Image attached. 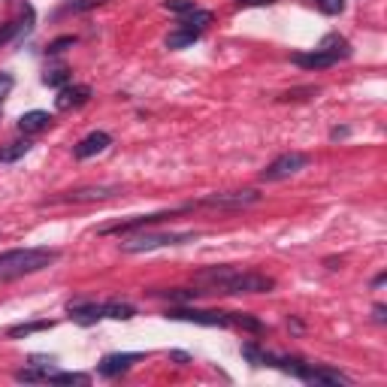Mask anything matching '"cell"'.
Returning a JSON list of instances; mask_svg holds the SVG:
<instances>
[{
	"instance_id": "4fadbf2b",
	"label": "cell",
	"mask_w": 387,
	"mask_h": 387,
	"mask_svg": "<svg viewBox=\"0 0 387 387\" xmlns=\"http://www.w3.org/2000/svg\"><path fill=\"white\" fill-rule=\"evenodd\" d=\"M294 64L302 67V70H327V67L339 64L333 55H327V52L321 49H312V52H300V55H294Z\"/></svg>"
},
{
	"instance_id": "8992f818",
	"label": "cell",
	"mask_w": 387,
	"mask_h": 387,
	"mask_svg": "<svg viewBox=\"0 0 387 387\" xmlns=\"http://www.w3.org/2000/svg\"><path fill=\"white\" fill-rule=\"evenodd\" d=\"M166 318H176V321H191L200 327H233V312H212V309H170Z\"/></svg>"
},
{
	"instance_id": "6da1fadb",
	"label": "cell",
	"mask_w": 387,
	"mask_h": 387,
	"mask_svg": "<svg viewBox=\"0 0 387 387\" xmlns=\"http://www.w3.org/2000/svg\"><path fill=\"white\" fill-rule=\"evenodd\" d=\"M197 285H203V294H269L276 282L263 272L236 269V267H209L194 276Z\"/></svg>"
},
{
	"instance_id": "e575fe53",
	"label": "cell",
	"mask_w": 387,
	"mask_h": 387,
	"mask_svg": "<svg viewBox=\"0 0 387 387\" xmlns=\"http://www.w3.org/2000/svg\"><path fill=\"white\" fill-rule=\"evenodd\" d=\"M170 357H173V360H176V363H179V366H188V363H191V357H188V354H185V351H173V354H170Z\"/></svg>"
},
{
	"instance_id": "7a4b0ae2",
	"label": "cell",
	"mask_w": 387,
	"mask_h": 387,
	"mask_svg": "<svg viewBox=\"0 0 387 387\" xmlns=\"http://www.w3.org/2000/svg\"><path fill=\"white\" fill-rule=\"evenodd\" d=\"M58 261L55 248H10L0 254V282H12V278L30 276Z\"/></svg>"
},
{
	"instance_id": "52a82bcc",
	"label": "cell",
	"mask_w": 387,
	"mask_h": 387,
	"mask_svg": "<svg viewBox=\"0 0 387 387\" xmlns=\"http://www.w3.org/2000/svg\"><path fill=\"white\" fill-rule=\"evenodd\" d=\"M261 200L257 191H224V194H209L203 197L200 203L194 206H206V209H245V206H254Z\"/></svg>"
},
{
	"instance_id": "83f0119b",
	"label": "cell",
	"mask_w": 387,
	"mask_h": 387,
	"mask_svg": "<svg viewBox=\"0 0 387 387\" xmlns=\"http://www.w3.org/2000/svg\"><path fill=\"white\" fill-rule=\"evenodd\" d=\"M164 10L176 12L179 19H181V15H188L191 10H197V3H194V0H164Z\"/></svg>"
},
{
	"instance_id": "603a6c76",
	"label": "cell",
	"mask_w": 387,
	"mask_h": 387,
	"mask_svg": "<svg viewBox=\"0 0 387 387\" xmlns=\"http://www.w3.org/2000/svg\"><path fill=\"white\" fill-rule=\"evenodd\" d=\"M67 82H70V70H67V67L45 70V76H43V85H49V88H64Z\"/></svg>"
},
{
	"instance_id": "74e56055",
	"label": "cell",
	"mask_w": 387,
	"mask_h": 387,
	"mask_svg": "<svg viewBox=\"0 0 387 387\" xmlns=\"http://www.w3.org/2000/svg\"><path fill=\"white\" fill-rule=\"evenodd\" d=\"M384 278H387L384 272H382V276H375V278H373V287H382V285H384Z\"/></svg>"
},
{
	"instance_id": "9c48e42d",
	"label": "cell",
	"mask_w": 387,
	"mask_h": 387,
	"mask_svg": "<svg viewBox=\"0 0 387 387\" xmlns=\"http://www.w3.org/2000/svg\"><path fill=\"white\" fill-rule=\"evenodd\" d=\"M136 360H142V354H136V351L133 354L131 351L127 354H106V357L97 363V373H100L103 378H118L121 373H127Z\"/></svg>"
},
{
	"instance_id": "836d02e7",
	"label": "cell",
	"mask_w": 387,
	"mask_h": 387,
	"mask_svg": "<svg viewBox=\"0 0 387 387\" xmlns=\"http://www.w3.org/2000/svg\"><path fill=\"white\" fill-rule=\"evenodd\" d=\"M269 3H276V0H236L239 10H248V6H269Z\"/></svg>"
},
{
	"instance_id": "3957f363",
	"label": "cell",
	"mask_w": 387,
	"mask_h": 387,
	"mask_svg": "<svg viewBox=\"0 0 387 387\" xmlns=\"http://www.w3.org/2000/svg\"><path fill=\"white\" fill-rule=\"evenodd\" d=\"M200 233L197 230H170V233H148V230H136V233H127L121 239V252L127 254H142V252H155V248H164V245H185V242H194Z\"/></svg>"
},
{
	"instance_id": "d4e9b609",
	"label": "cell",
	"mask_w": 387,
	"mask_h": 387,
	"mask_svg": "<svg viewBox=\"0 0 387 387\" xmlns=\"http://www.w3.org/2000/svg\"><path fill=\"white\" fill-rule=\"evenodd\" d=\"M233 327H239V330H248V333H263V324L257 321V318L245 315V312H233Z\"/></svg>"
},
{
	"instance_id": "44dd1931",
	"label": "cell",
	"mask_w": 387,
	"mask_h": 387,
	"mask_svg": "<svg viewBox=\"0 0 387 387\" xmlns=\"http://www.w3.org/2000/svg\"><path fill=\"white\" fill-rule=\"evenodd\" d=\"M43 330H52V321L15 324V327H10V339H21V336H30V333H43Z\"/></svg>"
},
{
	"instance_id": "5bb4252c",
	"label": "cell",
	"mask_w": 387,
	"mask_h": 387,
	"mask_svg": "<svg viewBox=\"0 0 387 387\" xmlns=\"http://www.w3.org/2000/svg\"><path fill=\"white\" fill-rule=\"evenodd\" d=\"M118 194L115 185H97V188H79V191H70L64 200H73V203H88V200H106V197Z\"/></svg>"
},
{
	"instance_id": "f1b7e54d",
	"label": "cell",
	"mask_w": 387,
	"mask_h": 387,
	"mask_svg": "<svg viewBox=\"0 0 387 387\" xmlns=\"http://www.w3.org/2000/svg\"><path fill=\"white\" fill-rule=\"evenodd\" d=\"M315 6L324 15H342L345 12V0H315Z\"/></svg>"
},
{
	"instance_id": "d590c367",
	"label": "cell",
	"mask_w": 387,
	"mask_h": 387,
	"mask_svg": "<svg viewBox=\"0 0 387 387\" xmlns=\"http://www.w3.org/2000/svg\"><path fill=\"white\" fill-rule=\"evenodd\" d=\"M330 136H333V140H342V136H348V127H336Z\"/></svg>"
},
{
	"instance_id": "484cf974",
	"label": "cell",
	"mask_w": 387,
	"mask_h": 387,
	"mask_svg": "<svg viewBox=\"0 0 387 387\" xmlns=\"http://www.w3.org/2000/svg\"><path fill=\"white\" fill-rule=\"evenodd\" d=\"M21 30H25V21H21V19H12V21H6V25H0V45H6L10 40H15Z\"/></svg>"
},
{
	"instance_id": "5b68a950",
	"label": "cell",
	"mask_w": 387,
	"mask_h": 387,
	"mask_svg": "<svg viewBox=\"0 0 387 387\" xmlns=\"http://www.w3.org/2000/svg\"><path fill=\"white\" fill-rule=\"evenodd\" d=\"M306 166H309V155H302V151H285V155H278L276 161L261 173V179L263 181H282V179L297 176Z\"/></svg>"
},
{
	"instance_id": "2e32d148",
	"label": "cell",
	"mask_w": 387,
	"mask_h": 387,
	"mask_svg": "<svg viewBox=\"0 0 387 387\" xmlns=\"http://www.w3.org/2000/svg\"><path fill=\"white\" fill-rule=\"evenodd\" d=\"M318 49L327 52V55H333L336 60L351 58V45H348V40H345V36H339V34H327L321 43H318Z\"/></svg>"
},
{
	"instance_id": "277c9868",
	"label": "cell",
	"mask_w": 387,
	"mask_h": 387,
	"mask_svg": "<svg viewBox=\"0 0 387 387\" xmlns=\"http://www.w3.org/2000/svg\"><path fill=\"white\" fill-rule=\"evenodd\" d=\"M185 209H188V206L151 212V215H133V218H124V221H115V224H103L97 233H100V236H127V233H136V230H148V227L161 224V221H166V218L176 215V212H185Z\"/></svg>"
},
{
	"instance_id": "8d00e7d4",
	"label": "cell",
	"mask_w": 387,
	"mask_h": 387,
	"mask_svg": "<svg viewBox=\"0 0 387 387\" xmlns=\"http://www.w3.org/2000/svg\"><path fill=\"white\" fill-rule=\"evenodd\" d=\"M384 312H387L384 306H375V321H378V324H384Z\"/></svg>"
},
{
	"instance_id": "ba28073f",
	"label": "cell",
	"mask_w": 387,
	"mask_h": 387,
	"mask_svg": "<svg viewBox=\"0 0 387 387\" xmlns=\"http://www.w3.org/2000/svg\"><path fill=\"white\" fill-rule=\"evenodd\" d=\"M67 312H70V318L76 324H97V321H103V302H94V300H73V302H67Z\"/></svg>"
},
{
	"instance_id": "7c38bea8",
	"label": "cell",
	"mask_w": 387,
	"mask_h": 387,
	"mask_svg": "<svg viewBox=\"0 0 387 387\" xmlns=\"http://www.w3.org/2000/svg\"><path fill=\"white\" fill-rule=\"evenodd\" d=\"M306 384H321V387H339V384H351V378L336 373V369L330 366H315V363H309V373L302 378Z\"/></svg>"
},
{
	"instance_id": "9a60e30c",
	"label": "cell",
	"mask_w": 387,
	"mask_h": 387,
	"mask_svg": "<svg viewBox=\"0 0 387 387\" xmlns=\"http://www.w3.org/2000/svg\"><path fill=\"white\" fill-rule=\"evenodd\" d=\"M52 124V115L43 109H34V112H25V115L19 118V131L21 133H40L45 127Z\"/></svg>"
},
{
	"instance_id": "4316f807",
	"label": "cell",
	"mask_w": 387,
	"mask_h": 387,
	"mask_svg": "<svg viewBox=\"0 0 387 387\" xmlns=\"http://www.w3.org/2000/svg\"><path fill=\"white\" fill-rule=\"evenodd\" d=\"M203 291H185V287H176V291H157V297H166V300H176V302H191L197 300Z\"/></svg>"
},
{
	"instance_id": "4dcf8cb0",
	"label": "cell",
	"mask_w": 387,
	"mask_h": 387,
	"mask_svg": "<svg viewBox=\"0 0 387 387\" xmlns=\"http://www.w3.org/2000/svg\"><path fill=\"white\" fill-rule=\"evenodd\" d=\"M106 3V0H70V10L73 12H85V10H94V6Z\"/></svg>"
},
{
	"instance_id": "7402d4cb",
	"label": "cell",
	"mask_w": 387,
	"mask_h": 387,
	"mask_svg": "<svg viewBox=\"0 0 387 387\" xmlns=\"http://www.w3.org/2000/svg\"><path fill=\"white\" fill-rule=\"evenodd\" d=\"M88 382L91 378L82 373H58V369L49 373V384H88Z\"/></svg>"
},
{
	"instance_id": "f546056e",
	"label": "cell",
	"mask_w": 387,
	"mask_h": 387,
	"mask_svg": "<svg viewBox=\"0 0 387 387\" xmlns=\"http://www.w3.org/2000/svg\"><path fill=\"white\" fill-rule=\"evenodd\" d=\"M76 45V36H58V40H52L49 43V55H60V52H67V49H73Z\"/></svg>"
},
{
	"instance_id": "1f68e13d",
	"label": "cell",
	"mask_w": 387,
	"mask_h": 387,
	"mask_svg": "<svg viewBox=\"0 0 387 387\" xmlns=\"http://www.w3.org/2000/svg\"><path fill=\"white\" fill-rule=\"evenodd\" d=\"M302 94H318V88H297V91H287V94H282V100H306Z\"/></svg>"
},
{
	"instance_id": "ffe728a7",
	"label": "cell",
	"mask_w": 387,
	"mask_h": 387,
	"mask_svg": "<svg viewBox=\"0 0 387 387\" xmlns=\"http://www.w3.org/2000/svg\"><path fill=\"white\" fill-rule=\"evenodd\" d=\"M197 40H200V34L185 30V27H176L173 34H166V49H188V45H194Z\"/></svg>"
},
{
	"instance_id": "cb8c5ba5",
	"label": "cell",
	"mask_w": 387,
	"mask_h": 387,
	"mask_svg": "<svg viewBox=\"0 0 387 387\" xmlns=\"http://www.w3.org/2000/svg\"><path fill=\"white\" fill-rule=\"evenodd\" d=\"M30 151V142L27 140H19V142H10V148H3L0 151V161H6V164H12V161H19V157H25Z\"/></svg>"
},
{
	"instance_id": "30bf717a",
	"label": "cell",
	"mask_w": 387,
	"mask_h": 387,
	"mask_svg": "<svg viewBox=\"0 0 387 387\" xmlns=\"http://www.w3.org/2000/svg\"><path fill=\"white\" fill-rule=\"evenodd\" d=\"M109 146H112V136L106 131H94V133H88L85 140L73 148V155H76V161H88V157L100 155V151H106Z\"/></svg>"
},
{
	"instance_id": "d6986e66",
	"label": "cell",
	"mask_w": 387,
	"mask_h": 387,
	"mask_svg": "<svg viewBox=\"0 0 387 387\" xmlns=\"http://www.w3.org/2000/svg\"><path fill=\"white\" fill-rule=\"evenodd\" d=\"M103 315L106 318H115V321H131V318L136 315V309L131 306V302L109 300V302H103Z\"/></svg>"
},
{
	"instance_id": "ac0fdd59",
	"label": "cell",
	"mask_w": 387,
	"mask_h": 387,
	"mask_svg": "<svg viewBox=\"0 0 387 387\" xmlns=\"http://www.w3.org/2000/svg\"><path fill=\"white\" fill-rule=\"evenodd\" d=\"M242 357H245L248 363H254V366H272V357H276V354L267 351V348H261L257 342H245L242 345Z\"/></svg>"
},
{
	"instance_id": "8fae6325",
	"label": "cell",
	"mask_w": 387,
	"mask_h": 387,
	"mask_svg": "<svg viewBox=\"0 0 387 387\" xmlns=\"http://www.w3.org/2000/svg\"><path fill=\"white\" fill-rule=\"evenodd\" d=\"M91 100V88L88 85H64L55 97V106L60 112H70V109H79Z\"/></svg>"
},
{
	"instance_id": "d6a6232c",
	"label": "cell",
	"mask_w": 387,
	"mask_h": 387,
	"mask_svg": "<svg viewBox=\"0 0 387 387\" xmlns=\"http://www.w3.org/2000/svg\"><path fill=\"white\" fill-rule=\"evenodd\" d=\"M12 85H15V79H12V76H10V73H0V100H3V97L10 94V91H12Z\"/></svg>"
},
{
	"instance_id": "e0dca14e",
	"label": "cell",
	"mask_w": 387,
	"mask_h": 387,
	"mask_svg": "<svg viewBox=\"0 0 387 387\" xmlns=\"http://www.w3.org/2000/svg\"><path fill=\"white\" fill-rule=\"evenodd\" d=\"M209 21H212V12H209V10H200V6H197V10H191L188 15H181V19H179V27L194 30V34H203Z\"/></svg>"
}]
</instances>
